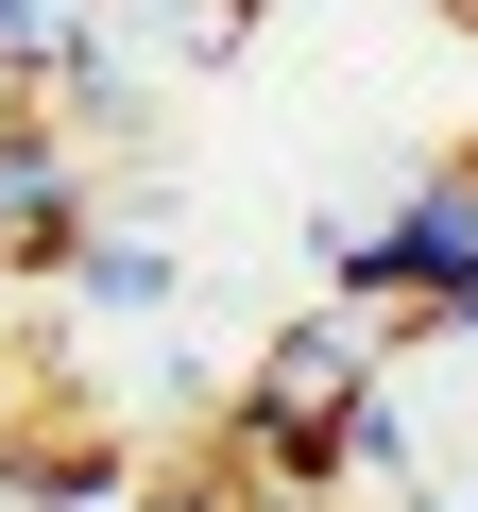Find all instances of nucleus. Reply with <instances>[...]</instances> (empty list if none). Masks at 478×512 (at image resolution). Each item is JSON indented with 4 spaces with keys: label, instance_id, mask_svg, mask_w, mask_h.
<instances>
[{
    "label": "nucleus",
    "instance_id": "1",
    "mask_svg": "<svg viewBox=\"0 0 478 512\" xmlns=\"http://www.w3.org/2000/svg\"><path fill=\"white\" fill-rule=\"evenodd\" d=\"M376 359H393V325H376L359 291L308 308V325H274L257 376L222 393V461H239V478H274V495H342L359 410H376Z\"/></svg>",
    "mask_w": 478,
    "mask_h": 512
},
{
    "label": "nucleus",
    "instance_id": "2",
    "mask_svg": "<svg viewBox=\"0 0 478 512\" xmlns=\"http://www.w3.org/2000/svg\"><path fill=\"white\" fill-rule=\"evenodd\" d=\"M342 291L393 342H478V154H444L393 222H342Z\"/></svg>",
    "mask_w": 478,
    "mask_h": 512
},
{
    "label": "nucleus",
    "instance_id": "3",
    "mask_svg": "<svg viewBox=\"0 0 478 512\" xmlns=\"http://www.w3.org/2000/svg\"><path fill=\"white\" fill-rule=\"evenodd\" d=\"M86 222H103V205H86V137H69L52 103H18V120H0V274H52Z\"/></svg>",
    "mask_w": 478,
    "mask_h": 512
},
{
    "label": "nucleus",
    "instance_id": "4",
    "mask_svg": "<svg viewBox=\"0 0 478 512\" xmlns=\"http://www.w3.org/2000/svg\"><path fill=\"white\" fill-rule=\"evenodd\" d=\"M86 35H103L86 0H0V86H52V69H69Z\"/></svg>",
    "mask_w": 478,
    "mask_h": 512
},
{
    "label": "nucleus",
    "instance_id": "5",
    "mask_svg": "<svg viewBox=\"0 0 478 512\" xmlns=\"http://www.w3.org/2000/svg\"><path fill=\"white\" fill-rule=\"evenodd\" d=\"M120 495H137V512H239L257 478H239V461L205 444V461H154V478H120Z\"/></svg>",
    "mask_w": 478,
    "mask_h": 512
},
{
    "label": "nucleus",
    "instance_id": "6",
    "mask_svg": "<svg viewBox=\"0 0 478 512\" xmlns=\"http://www.w3.org/2000/svg\"><path fill=\"white\" fill-rule=\"evenodd\" d=\"M239 512H342V495H274V478H257V495H239Z\"/></svg>",
    "mask_w": 478,
    "mask_h": 512
},
{
    "label": "nucleus",
    "instance_id": "7",
    "mask_svg": "<svg viewBox=\"0 0 478 512\" xmlns=\"http://www.w3.org/2000/svg\"><path fill=\"white\" fill-rule=\"evenodd\" d=\"M18 103H35V86H0V120H18Z\"/></svg>",
    "mask_w": 478,
    "mask_h": 512
}]
</instances>
